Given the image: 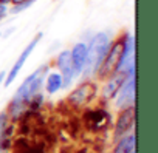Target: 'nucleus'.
I'll return each instance as SVG.
<instances>
[{"label": "nucleus", "mask_w": 158, "mask_h": 153, "mask_svg": "<svg viewBox=\"0 0 158 153\" xmlns=\"http://www.w3.org/2000/svg\"><path fill=\"white\" fill-rule=\"evenodd\" d=\"M109 36L104 33H99L93 37L90 48H87V62L84 66V71H98L107 51H109Z\"/></svg>", "instance_id": "nucleus-1"}, {"label": "nucleus", "mask_w": 158, "mask_h": 153, "mask_svg": "<svg viewBox=\"0 0 158 153\" xmlns=\"http://www.w3.org/2000/svg\"><path fill=\"white\" fill-rule=\"evenodd\" d=\"M124 46H126L124 40H118L110 46V50L107 51V54L98 70L101 78H109V76L115 74L119 70V65H121V60L124 56Z\"/></svg>", "instance_id": "nucleus-2"}, {"label": "nucleus", "mask_w": 158, "mask_h": 153, "mask_svg": "<svg viewBox=\"0 0 158 153\" xmlns=\"http://www.w3.org/2000/svg\"><path fill=\"white\" fill-rule=\"evenodd\" d=\"M42 71H44V68H39L37 71H34L33 74L28 76V78L23 81V84L19 87V90L16 91L14 101H17V102L27 101V99H30V98L37 91V88H39L40 84H42V78H40Z\"/></svg>", "instance_id": "nucleus-3"}, {"label": "nucleus", "mask_w": 158, "mask_h": 153, "mask_svg": "<svg viewBox=\"0 0 158 153\" xmlns=\"http://www.w3.org/2000/svg\"><path fill=\"white\" fill-rule=\"evenodd\" d=\"M98 87L93 82H85L82 85H79L74 91H71V95L68 96V101L74 105H85L87 102H90L95 96H96Z\"/></svg>", "instance_id": "nucleus-4"}, {"label": "nucleus", "mask_w": 158, "mask_h": 153, "mask_svg": "<svg viewBox=\"0 0 158 153\" xmlns=\"http://www.w3.org/2000/svg\"><path fill=\"white\" fill-rule=\"evenodd\" d=\"M135 124V107H126L119 116H118V121L115 124V139L119 141L121 138L126 136V133L133 127Z\"/></svg>", "instance_id": "nucleus-5"}, {"label": "nucleus", "mask_w": 158, "mask_h": 153, "mask_svg": "<svg viewBox=\"0 0 158 153\" xmlns=\"http://www.w3.org/2000/svg\"><path fill=\"white\" fill-rule=\"evenodd\" d=\"M40 39H42V34L39 33V34H37V36H36V37H34V39H33V40H31L28 45H27V48L22 51V54L19 56V59L16 60V63L13 65V68L10 70V73H8V78H6V81H5V85H10V84H11V82H13L16 78H17L19 71L22 70V66L25 65V62H27L28 56H30V54H31V51L36 48V45L39 43V40H40Z\"/></svg>", "instance_id": "nucleus-6"}, {"label": "nucleus", "mask_w": 158, "mask_h": 153, "mask_svg": "<svg viewBox=\"0 0 158 153\" xmlns=\"http://www.w3.org/2000/svg\"><path fill=\"white\" fill-rule=\"evenodd\" d=\"M57 66H59L60 76H62V87H68L71 84V81L74 79V76L77 74V71L73 66L70 51H62L59 54V57H57Z\"/></svg>", "instance_id": "nucleus-7"}, {"label": "nucleus", "mask_w": 158, "mask_h": 153, "mask_svg": "<svg viewBox=\"0 0 158 153\" xmlns=\"http://www.w3.org/2000/svg\"><path fill=\"white\" fill-rule=\"evenodd\" d=\"M119 96H118V101H116V105L121 108H126V107H132L133 102H135V74L133 76H129V79L124 82V85L121 87V90L118 91Z\"/></svg>", "instance_id": "nucleus-8"}, {"label": "nucleus", "mask_w": 158, "mask_h": 153, "mask_svg": "<svg viewBox=\"0 0 158 153\" xmlns=\"http://www.w3.org/2000/svg\"><path fill=\"white\" fill-rule=\"evenodd\" d=\"M129 76H132V74H129L127 71H116L115 74H112V79L106 84L104 91H102L104 98L106 99L115 98L118 95V91L121 90V87L124 85V82L129 79Z\"/></svg>", "instance_id": "nucleus-9"}, {"label": "nucleus", "mask_w": 158, "mask_h": 153, "mask_svg": "<svg viewBox=\"0 0 158 153\" xmlns=\"http://www.w3.org/2000/svg\"><path fill=\"white\" fill-rule=\"evenodd\" d=\"M84 118H85V124L92 130H102L110 122V113H107L106 110H101V108L87 111Z\"/></svg>", "instance_id": "nucleus-10"}, {"label": "nucleus", "mask_w": 158, "mask_h": 153, "mask_svg": "<svg viewBox=\"0 0 158 153\" xmlns=\"http://www.w3.org/2000/svg\"><path fill=\"white\" fill-rule=\"evenodd\" d=\"M87 45L85 43H76L73 46V50L70 51V56H71V62H73V66L77 73H81L85 66V62H87Z\"/></svg>", "instance_id": "nucleus-11"}, {"label": "nucleus", "mask_w": 158, "mask_h": 153, "mask_svg": "<svg viewBox=\"0 0 158 153\" xmlns=\"http://www.w3.org/2000/svg\"><path fill=\"white\" fill-rule=\"evenodd\" d=\"M135 135L124 136L118 141L113 153H135Z\"/></svg>", "instance_id": "nucleus-12"}, {"label": "nucleus", "mask_w": 158, "mask_h": 153, "mask_svg": "<svg viewBox=\"0 0 158 153\" xmlns=\"http://www.w3.org/2000/svg\"><path fill=\"white\" fill-rule=\"evenodd\" d=\"M62 88V76L59 73H51L47 78V91L50 95L59 91Z\"/></svg>", "instance_id": "nucleus-13"}, {"label": "nucleus", "mask_w": 158, "mask_h": 153, "mask_svg": "<svg viewBox=\"0 0 158 153\" xmlns=\"http://www.w3.org/2000/svg\"><path fill=\"white\" fill-rule=\"evenodd\" d=\"M6 122H8V116H6V113H2V115H0V142H2V139L5 136Z\"/></svg>", "instance_id": "nucleus-14"}, {"label": "nucleus", "mask_w": 158, "mask_h": 153, "mask_svg": "<svg viewBox=\"0 0 158 153\" xmlns=\"http://www.w3.org/2000/svg\"><path fill=\"white\" fill-rule=\"evenodd\" d=\"M5 13H6V6L0 3V19H2V17L5 16Z\"/></svg>", "instance_id": "nucleus-15"}, {"label": "nucleus", "mask_w": 158, "mask_h": 153, "mask_svg": "<svg viewBox=\"0 0 158 153\" xmlns=\"http://www.w3.org/2000/svg\"><path fill=\"white\" fill-rule=\"evenodd\" d=\"M11 2H13L14 5H22V3H25V2H28V0H11Z\"/></svg>", "instance_id": "nucleus-16"}, {"label": "nucleus", "mask_w": 158, "mask_h": 153, "mask_svg": "<svg viewBox=\"0 0 158 153\" xmlns=\"http://www.w3.org/2000/svg\"><path fill=\"white\" fill-rule=\"evenodd\" d=\"M5 79V71H2V73H0V84H2V81Z\"/></svg>", "instance_id": "nucleus-17"}]
</instances>
